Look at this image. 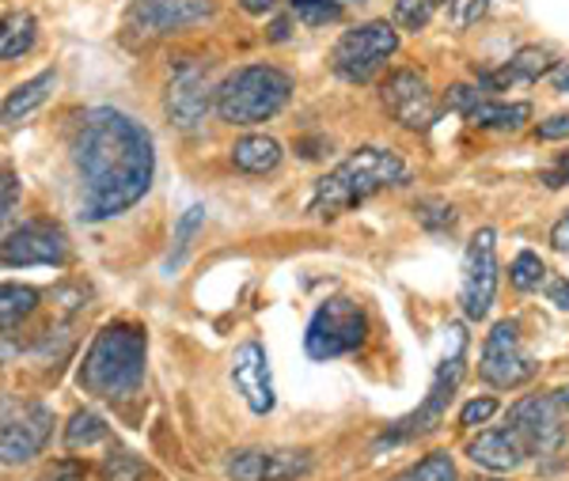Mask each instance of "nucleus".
Masks as SVG:
<instances>
[{
  "label": "nucleus",
  "instance_id": "obj_8",
  "mask_svg": "<svg viewBox=\"0 0 569 481\" xmlns=\"http://www.w3.org/2000/svg\"><path fill=\"white\" fill-rule=\"evenodd\" d=\"M498 300V231L479 228L463 251L460 308L471 322H482Z\"/></svg>",
  "mask_w": 569,
  "mask_h": 481
},
{
  "label": "nucleus",
  "instance_id": "obj_34",
  "mask_svg": "<svg viewBox=\"0 0 569 481\" xmlns=\"http://www.w3.org/2000/svg\"><path fill=\"white\" fill-rule=\"evenodd\" d=\"M498 413V402L493 398H471V402L460 410V424H467V429H475V424H486Z\"/></svg>",
  "mask_w": 569,
  "mask_h": 481
},
{
  "label": "nucleus",
  "instance_id": "obj_41",
  "mask_svg": "<svg viewBox=\"0 0 569 481\" xmlns=\"http://www.w3.org/2000/svg\"><path fill=\"white\" fill-rule=\"evenodd\" d=\"M281 0H240V8L243 12H251V16H266L270 8H278Z\"/></svg>",
  "mask_w": 569,
  "mask_h": 481
},
{
  "label": "nucleus",
  "instance_id": "obj_24",
  "mask_svg": "<svg viewBox=\"0 0 569 481\" xmlns=\"http://www.w3.org/2000/svg\"><path fill=\"white\" fill-rule=\"evenodd\" d=\"M39 308V292L31 284H0V330H12Z\"/></svg>",
  "mask_w": 569,
  "mask_h": 481
},
{
  "label": "nucleus",
  "instance_id": "obj_2",
  "mask_svg": "<svg viewBox=\"0 0 569 481\" xmlns=\"http://www.w3.org/2000/svg\"><path fill=\"white\" fill-rule=\"evenodd\" d=\"M407 182H410V168L402 163V156L391 152V148L369 144V148H357L353 156H346L335 171H327L323 179L316 182L308 209L316 212V217L330 220V217H342V212L365 206V201L376 198L380 190L407 187Z\"/></svg>",
  "mask_w": 569,
  "mask_h": 481
},
{
  "label": "nucleus",
  "instance_id": "obj_36",
  "mask_svg": "<svg viewBox=\"0 0 569 481\" xmlns=\"http://www.w3.org/2000/svg\"><path fill=\"white\" fill-rule=\"evenodd\" d=\"M16 201H20V182H16L12 171H0V224L8 220V212L16 209Z\"/></svg>",
  "mask_w": 569,
  "mask_h": 481
},
{
  "label": "nucleus",
  "instance_id": "obj_32",
  "mask_svg": "<svg viewBox=\"0 0 569 481\" xmlns=\"http://www.w3.org/2000/svg\"><path fill=\"white\" fill-rule=\"evenodd\" d=\"M486 8H490V0H448V23H452L456 31H467V27H475L482 20Z\"/></svg>",
  "mask_w": 569,
  "mask_h": 481
},
{
  "label": "nucleus",
  "instance_id": "obj_28",
  "mask_svg": "<svg viewBox=\"0 0 569 481\" xmlns=\"http://www.w3.org/2000/svg\"><path fill=\"white\" fill-rule=\"evenodd\" d=\"M543 277H547V265H543V258H539L536 251H520L517 258H512L509 281H512V289H517V292H536L539 284H543Z\"/></svg>",
  "mask_w": 569,
  "mask_h": 481
},
{
  "label": "nucleus",
  "instance_id": "obj_17",
  "mask_svg": "<svg viewBox=\"0 0 569 481\" xmlns=\"http://www.w3.org/2000/svg\"><path fill=\"white\" fill-rule=\"evenodd\" d=\"M53 432V413L46 405H31L23 418L8 421L0 429V462L4 467H20V462L34 459L46 448Z\"/></svg>",
  "mask_w": 569,
  "mask_h": 481
},
{
  "label": "nucleus",
  "instance_id": "obj_16",
  "mask_svg": "<svg viewBox=\"0 0 569 481\" xmlns=\"http://www.w3.org/2000/svg\"><path fill=\"white\" fill-rule=\"evenodd\" d=\"M217 91L209 88V72L201 64H182L168 84V118L179 129H194L209 114Z\"/></svg>",
  "mask_w": 569,
  "mask_h": 481
},
{
  "label": "nucleus",
  "instance_id": "obj_11",
  "mask_svg": "<svg viewBox=\"0 0 569 481\" xmlns=\"http://www.w3.org/2000/svg\"><path fill=\"white\" fill-rule=\"evenodd\" d=\"M509 429L517 432L520 443L528 448V455H555L566 443V421L562 405L555 402V394H528L509 410Z\"/></svg>",
  "mask_w": 569,
  "mask_h": 481
},
{
  "label": "nucleus",
  "instance_id": "obj_37",
  "mask_svg": "<svg viewBox=\"0 0 569 481\" xmlns=\"http://www.w3.org/2000/svg\"><path fill=\"white\" fill-rule=\"evenodd\" d=\"M536 137H539V141H569V110H566V114L547 118V122H539Z\"/></svg>",
  "mask_w": 569,
  "mask_h": 481
},
{
  "label": "nucleus",
  "instance_id": "obj_6",
  "mask_svg": "<svg viewBox=\"0 0 569 481\" xmlns=\"http://www.w3.org/2000/svg\"><path fill=\"white\" fill-rule=\"evenodd\" d=\"M395 53H399V27L388 20L357 23L330 50V69L346 84H369L383 72Z\"/></svg>",
  "mask_w": 569,
  "mask_h": 481
},
{
  "label": "nucleus",
  "instance_id": "obj_39",
  "mask_svg": "<svg viewBox=\"0 0 569 481\" xmlns=\"http://www.w3.org/2000/svg\"><path fill=\"white\" fill-rule=\"evenodd\" d=\"M550 247H555V251H562V254H569V212L562 220H558L555 228H550Z\"/></svg>",
  "mask_w": 569,
  "mask_h": 481
},
{
  "label": "nucleus",
  "instance_id": "obj_31",
  "mask_svg": "<svg viewBox=\"0 0 569 481\" xmlns=\"http://www.w3.org/2000/svg\"><path fill=\"white\" fill-rule=\"evenodd\" d=\"M99 478H103V481H141L144 478V462L137 455H130V451H114V455L103 459Z\"/></svg>",
  "mask_w": 569,
  "mask_h": 481
},
{
  "label": "nucleus",
  "instance_id": "obj_10",
  "mask_svg": "<svg viewBox=\"0 0 569 481\" xmlns=\"http://www.w3.org/2000/svg\"><path fill=\"white\" fill-rule=\"evenodd\" d=\"M383 110L399 122L402 129H415V133H426L433 129V122L440 118V107L433 88H429V77L418 69H395L380 88Z\"/></svg>",
  "mask_w": 569,
  "mask_h": 481
},
{
  "label": "nucleus",
  "instance_id": "obj_4",
  "mask_svg": "<svg viewBox=\"0 0 569 481\" xmlns=\"http://www.w3.org/2000/svg\"><path fill=\"white\" fill-rule=\"evenodd\" d=\"M292 96V77L273 64H243L217 88V114L228 126H259L281 114Z\"/></svg>",
  "mask_w": 569,
  "mask_h": 481
},
{
  "label": "nucleus",
  "instance_id": "obj_27",
  "mask_svg": "<svg viewBox=\"0 0 569 481\" xmlns=\"http://www.w3.org/2000/svg\"><path fill=\"white\" fill-rule=\"evenodd\" d=\"M395 481H460V474H456V462L448 451H433V455L415 462L410 470H402Z\"/></svg>",
  "mask_w": 569,
  "mask_h": 481
},
{
  "label": "nucleus",
  "instance_id": "obj_43",
  "mask_svg": "<svg viewBox=\"0 0 569 481\" xmlns=\"http://www.w3.org/2000/svg\"><path fill=\"white\" fill-rule=\"evenodd\" d=\"M555 402L569 413V387H558V391H555Z\"/></svg>",
  "mask_w": 569,
  "mask_h": 481
},
{
  "label": "nucleus",
  "instance_id": "obj_33",
  "mask_svg": "<svg viewBox=\"0 0 569 481\" xmlns=\"http://www.w3.org/2000/svg\"><path fill=\"white\" fill-rule=\"evenodd\" d=\"M415 212L429 231H452V224H456V212H452V206H445V201H421Z\"/></svg>",
  "mask_w": 569,
  "mask_h": 481
},
{
  "label": "nucleus",
  "instance_id": "obj_12",
  "mask_svg": "<svg viewBox=\"0 0 569 481\" xmlns=\"http://www.w3.org/2000/svg\"><path fill=\"white\" fill-rule=\"evenodd\" d=\"M311 470L308 451L289 448H243L232 451L224 462V474L232 481H292Z\"/></svg>",
  "mask_w": 569,
  "mask_h": 481
},
{
  "label": "nucleus",
  "instance_id": "obj_22",
  "mask_svg": "<svg viewBox=\"0 0 569 481\" xmlns=\"http://www.w3.org/2000/svg\"><path fill=\"white\" fill-rule=\"evenodd\" d=\"M281 163V144L266 133H251L232 144V168L243 174H270Z\"/></svg>",
  "mask_w": 569,
  "mask_h": 481
},
{
  "label": "nucleus",
  "instance_id": "obj_13",
  "mask_svg": "<svg viewBox=\"0 0 569 481\" xmlns=\"http://www.w3.org/2000/svg\"><path fill=\"white\" fill-rule=\"evenodd\" d=\"M69 258V239L58 224H31L16 228L0 243V265H61Z\"/></svg>",
  "mask_w": 569,
  "mask_h": 481
},
{
  "label": "nucleus",
  "instance_id": "obj_40",
  "mask_svg": "<svg viewBox=\"0 0 569 481\" xmlns=\"http://www.w3.org/2000/svg\"><path fill=\"white\" fill-rule=\"evenodd\" d=\"M547 300L555 303V308H562V311H569V281H555L547 289Z\"/></svg>",
  "mask_w": 569,
  "mask_h": 481
},
{
  "label": "nucleus",
  "instance_id": "obj_1",
  "mask_svg": "<svg viewBox=\"0 0 569 481\" xmlns=\"http://www.w3.org/2000/svg\"><path fill=\"white\" fill-rule=\"evenodd\" d=\"M72 163L80 174V217L99 224L149 193L156 174L152 137L141 122L114 107H96L72 144Z\"/></svg>",
  "mask_w": 569,
  "mask_h": 481
},
{
  "label": "nucleus",
  "instance_id": "obj_29",
  "mask_svg": "<svg viewBox=\"0 0 569 481\" xmlns=\"http://www.w3.org/2000/svg\"><path fill=\"white\" fill-rule=\"evenodd\" d=\"M292 16L308 27H327L342 20V0H292Z\"/></svg>",
  "mask_w": 569,
  "mask_h": 481
},
{
  "label": "nucleus",
  "instance_id": "obj_26",
  "mask_svg": "<svg viewBox=\"0 0 569 481\" xmlns=\"http://www.w3.org/2000/svg\"><path fill=\"white\" fill-rule=\"evenodd\" d=\"M107 421L99 418V413H91V410H80L77 418L69 421V429H66V448H91V443H103L107 440Z\"/></svg>",
  "mask_w": 569,
  "mask_h": 481
},
{
  "label": "nucleus",
  "instance_id": "obj_19",
  "mask_svg": "<svg viewBox=\"0 0 569 481\" xmlns=\"http://www.w3.org/2000/svg\"><path fill=\"white\" fill-rule=\"evenodd\" d=\"M467 459H471L475 467L493 470V474H509V470L528 462V448L520 443V437L512 429H490V432H479V440L467 443Z\"/></svg>",
  "mask_w": 569,
  "mask_h": 481
},
{
  "label": "nucleus",
  "instance_id": "obj_9",
  "mask_svg": "<svg viewBox=\"0 0 569 481\" xmlns=\"http://www.w3.org/2000/svg\"><path fill=\"white\" fill-rule=\"evenodd\" d=\"M536 372H539L536 357L520 345V322L501 319L498 327L486 334V345L479 357L482 383L498 387V391H512V387H525Z\"/></svg>",
  "mask_w": 569,
  "mask_h": 481
},
{
  "label": "nucleus",
  "instance_id": "obj_30",
  "mask_svg": "<svg viewBox=\"0 0 569 481\" xmlns=\"http://www.w3.org/2000/svg\"><path fill=\"white\" fill-rule=\"evenodd\" d=\"M391 12H395V27H402V31H421V27L433 20L437 0H395Z\"/></svg>",
  "mask_w": 569,
  "mask_h": 481
},
{
  "label": "nucleus",
  "instance_id": "obj_42",
  "mask_svg": "<svg viewBox=\"0 0 569 481\" xmlns=\"http://www.w3.org/2000/svg\"><path fill=\"white\" fill-rule=\"evenodd\" d=\"M550 84H555V91H569V61H562L550 72Z\"/></svg>",
  "mask_w": 569,
  "mask_h": 481
},
{
  "label": "nucleus",
  "instance_id": "obj_20",
  "mask_svg": "<svg viewBox=\"0 0 569 481\" xmlns=\"http://www.w3.org/2000/svg\"><path fill=\"white\" fill-rule=\"evenodd\" d=\"M463 118H467V126H475V129L517 133V129H525V122H531V103H501V99L482 96Z\"/></svg>",
  "mask_w": 569,
  "mask_h": 481
},
{
  "label": "nucleus",
  "instance_id": "obj_14",
  "mask_svg": "<svg viewBox=\"0 0 569 481\" xmlns=\"http://www.w3.org/2000/svg\"><path fill=\"white\" fill-rule=\"evenodd\" d=\"M206 16H213V0H137L130 8V31L156 39V34H171L179 27L206 20Z\"/></svg>",
  "mask_w": 569,
  "mask_h": 481
},
{
  "label": "nucleus",
  "instance_id": "obj_7",
  "mask_svg": "<svg viewBox=\"0 0 569 481\" xmlns=\"http://www.w3.org/2000/svg\"><path fill=\"white\" fill-rule=\"evenodd\" d=\"M365 341H369V314H365L361 303L350 300V295H330L311 314L305 353L311 360H338L365 349Z\"/></svg>",
  "mask_w": 569,
  "mask_h": 481
},
{
  "label": "nucleus",
  "instance_id": "obj_21",
  "mask_svg": "<svg viewBox=\"0 0 569 481\" xmlns=\"http://www.w3.org/2000/svg\"><path fill=\"white\" fill-rule=\"evenodd\" d=\"M53 84H58V77H53V72H39L34 80H27V84L8 91V99L0 103V126H20L23 118H31L34 110L50 99Z\"/></svg>",
  "mask_w": 569,
  "mask_h": 481
},
{
  "label": "nucleus",
  "instance_id": "obj_5",
  "mask_svg": "<svg viewBox=\"0 0 569 481\" xmlns=\"http://www.w3.org/2000/svg\"><path fill=\"white\" fill-rule=\"evenodd\" d=\"M463 375H467V330L460 327V322H452V327H448V349H445V357H440V364L433 372V383H429L426 402H421L415 413H407L402 421H395L391 429L376 440V448H395V443L429 437V432L445 421L448 402H452L456 391H460Z\"/></svg>",
  "mask_w": 569,
  "mask_h": 481
},
{
  "label": "nucleus",
  "instance_id": "obj_25",
  "mask_svg": "<svg viewBox=\"0 0 569 481\" xmlns=\"http://www.w3.org/2000/svg\"><path fill=\"white\" fill-rule=\"evenodd\" d=\"M201 224H206V209H201V206H190L187 212H182L179 224H176V243H171V254H168V262H163V270H168V273L179 270L182 258H187V251H190V239L198 236Z\"/></svg>",
  "mask_w": 569,
  "mask_h": 481
},
{
  "label": "nucleus",
  "instance_id": "obj_44",
  "mask_svg": "<svg viewBox=\"0 0 569 481\" xmlns=\"http://www.w3.org/2000/svg\"><path fill=\"white\" fill-rule=\"evenodd\" d=\"M482 481H501V478H482Z\"/></svg>",
  "mask_w": 569,
  "mask_h": 481
},
{
  "label": "nucleus",
  "instance_id": "obj_23",
  "mask_svg": "<svg viewBox=\"0 0 569 481\" xmlns=\"http://www.w3.org/2000/svg\"><path fill=\"white\" fill-rule=\"evenodd\" d=\"M34 39H39V27H34V16H27V12L0 16V61L23 58V53L34 46Z\"/></svg>",
  "mask_w": 569,
  "mask_h": 481
},
{
  "label": "nucleus",
  "instance_id": "obj_3",
  "mask_svg": "<svg viewBox=\"0 0 569 481\" xmlns=\"http://www.w3.org/2000/svg\"><path fill=\"white\" fill-rule=\"evenodd\" d=\"M149 338L137 322H107L88 345L80 364V387L96 398H130L144 379Z\"/></svg>",
  "mask_w": 569,
  "mask_h": 481
},
{
  "label": "nucleus",
  "instance_id": "obj_38",
  "mask_svg": "<svg viewBox=\"0 0 569 481\" xmlns=\"http://www.w3.org/2000/svg\"><path fill=\"white\" fill-rule=\"evenodd\" d=\"M543 187H547V190H562V187H569V152H562V156H558V160L543 171Z\"/></svg>",
  "mask_w": 569,
  "mask_h": 481
},
{
  "label": "nucleus",
  "instance_id": "obj_35",
  "mask_svg": "<svg viewBox=\"0 0 569 481\" xmlns=\"http://www.w3.org/2000/svg\"><path fill=\"white\" fill-rule=\"evenodd\" d=\"M88 478V467L84 462H72V459H61V462H53L50 470L39 478V481H84Z\"/></svg>",
  "mask_w": 569,
  "mask_h": 481
},
{
  "label": "nucleus",
  "instance_id": "obj_18",
  "mask_svg": "<svg viewBox=\"0 0 569 481\" xmlns=\"http://www.w3.org/2000/svg\"><path fill=\"white\" fill-rule=\"evenodd\" d=\"M555 69H558V61H555V53H550L547 46H525V50L512 53L501 69L482 72L479 88L482 91H505L512 84H536L539 77H550Z\"/></svg>",
  "mask_w": 569,
  "mask_h": 481
},
{
  "label": "nucleus",
  "instance_id": "obj_15",
  "mask_svg": "<svg viewBox=\"0 0 569 481\" xmlns=\"http://www.w3.org/2000/svg\"><path fill=\"white\" fill-rule=\"evenodd\" d=\"M232 383L236 391L243 394L247 410L259 413V418H266V413L273 410V375H270V357H266V349L259 345V341H243L240 349H236L232 357Z\"/></svg>",
  "mask_w": 569,
  "mask_h": 481
}]
</instances>
